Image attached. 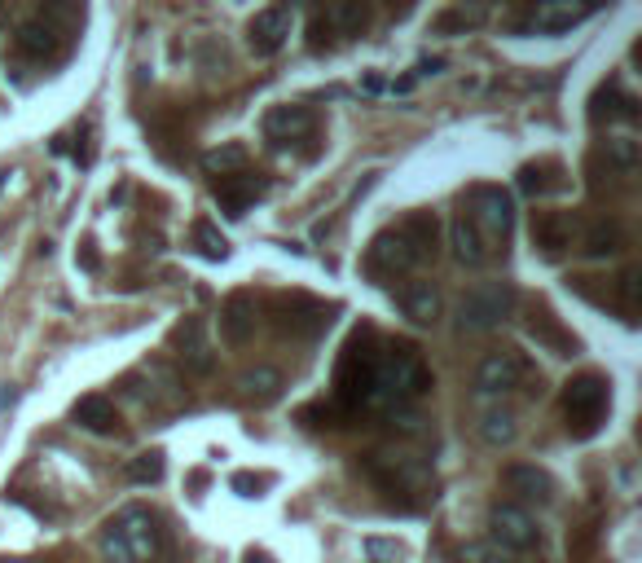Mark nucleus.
I'll return each instance as SVG.
<instances>
[{
	"instance_id": "obj_1",
	"label": "nucleus",
	"mask_w": 642,
	"mask_h": 563,
	"mask_svg": "<svg viewBox=\"0 0 642 563\" xmlns=\"http://www.w3.org/2000/svg\"><path fill=\"white\" fill-rule=\"evenodd\" d=\"M431 388V370L423 366V357H418L409 344L401 348H387L379 352V361H374V379H370V410H396V405H409L418 401V396H427Z\"/></svg>"
},
{
	"instance_id": "obj_2",
	"label": "nucleus",
	"mask_w": 642,
	"mask_h": 563,
	"mask_svg": "<svg viewBox=\"0 0 642 563\" xmlns=\"http://www.w3.org/2000/svg\"><path fill=\"white\" fill-rule=\"evenodd\" d=\"M462 220H467L471 234L480 238L484 256L489 260L506 256V242H511V229H515V203L502 185H489V181L471 185V190L462 194Z\"/></svg>"
},
{
	"instance_id": "obj_3",
	"label": "nucleus",
	"mask_w": 642,
	"mask_h": 563,
	"mask_svg": "<svg viewBox=\"0 0 642 563\" xmlns=\"http://www.w3.org/2000/svg\"><path fill=\"white\" fill-rule=\"evenodd\" d=\"M102 550L115 563H154L163 550V528L159 515L146 506H124L102 533Z\"/></svg>"
},
{
	"instance_id": "obj_4",
	"label": "nucleus",
	"mask_w": 642,
	"mask_h": 563,
	"mask_svg": "<svg viewBox=\"0 0 642 563\" xmlns=\"http://www.w3.org/2000/svg\"><path fill=\"white\" fill-rule=\"evenodd\" d=\"M374 361H379V352H374V330L370 326L352 330V339L343 344L339 366H335V401L343 410H361V405L370 401Z\"/></svg>"
},
{
	"instance_id": "obj_5",
	"label": "nucleus",
	"mask_w": 642,
	"mask_h": 563,
	"mask_svg": "<svg viewBox=\"0 0 642 563\" xmlns=\"http://www.w3.org/2000/svg\"><path fill=\"white\" fill-rule=\"evenodd\" d=\"M515 304H519V295H515L511 282H480V286H471V291L462 295V304H458V330H462V335H484V330L502 326L506 317L515 313Z\"/></svg>"
},
{
	"instance_id": "obj_6",
	"label": "nucleus",
	"mask_w": 642,
	"mask_h": 563,
	"mask_svg": "<svg viewBox=\"0 0 642 563\" xmlns=\"http://www.w3.org/2000/svg\"><path fill=\"white\" fill-rule=\"evenodd\" d=\"M563 418L577 440H590L607 418V379L603 374H577L563 383Z\"/></svg>"
},
{
	"instance_id": "obj_7",
	"label": "nucleus",
	"mask_w": 642,
	"mask_h": 563,
	"mask_svg": "<svg viewBox=\"0 0 642 563\" xmlns=\"http://www.w3.org/2000/svg\"><path fill=\"white\" fill-rule=\"evenodd\" d=\"M418 264H427V260L401 225L374 234V242L365 247V273H370L374 282H396V278H405V273H414Z\"/></svg>"
},
{
	"instance_id": "obj_8",
	"label": "nucleus",
	"mask_w": 642,
	"mask_h": 563,
	"mask_svg": "<svg viewBox=\"0 0 642 563\" xmlns=\"http://www.w3.org/2000/svg\"><path fill=\"white\" fill-rule=\"evenodd\" d=\"M361 471L383 493H423L431 484V471L418 458H405V454H365Z\"/></svg>"
},
{
	"instance_id": "obj_9",
	"label": "nucleus",
	"mask_w": 642,
	"mask_h": 563,
	"mask_svg": "<svg viewBox=\"0 0 642 563\" xmlns=\"http://www.w3.org/2000/svg\"><path fill=\"white\" fill-rule=\"evenodd\" d=\"M489 528H493V550H511V555H528V550L541 546V528L537 520L524 511L519 502H497L489 511Z\"/></svg>"
},
{
	"instance_id": "obj_10",
	"label": "nucleus",
	"mask_w": 642,
	"mask_h": 563,
	"mask_svg": "<svg viewBox=\"0 0 642 563\" xmlns=\"http://www.w3.org/2000/svg\"><path fill=\"white\" fill-rule=\"evenodd\" d=\"M273 326H278V335L313 339L330 326V308L317 304L313 295H282L278 308H273Z\"/></svg>"
},
{
	"instance_id": "obj_11",
	"label": "nucleus",
	"mask_w": 642,
	"mask_h": 563,
	"mask_svg": "<svg viewBox=\"0 0 642 563\" xmlns=\"http://www.w3.org/2000/svg\"><path fill=\"white\" fill-rule=\"evenodd\" d=\"M528 383V361L511 348H497L475 366V392L480 396H506Z\"/></svg>"
},
{
	"instance_id": "obj_12",
	"label": "nucleus",
	"mask_w": 642,
	"mask_h": 563,
	"mask_svg": "<svg viewBox=\"0 0 642 563\" xmlns=\"http://www.w3.org/2000/svg\"><path fill=\"white\" fill-rule=\"evenodd\" d=\"M172 348H176V357H181V366L190 374H212L216 370V352H212V344H207V322L203 317H185V322H176Z\"/></svg>"
},
{
	"instance_id": "obj_13",
	"label": "nucleus",
	"mask_w": 642,
	"mask_h": 563,
	"mask_svg": "<svg viewBox=\"0 0 642 563\" xmlns=\"http://www.w3.org/2000/svg\"><path fill=\"white\" fill-rule=\"evenodd\" d=\"M524 326H528V335L537 339V348H546L550 357H577V352H581V339L572 335V330L563 326L555 313H550V304H533V308H528V322Z\"/></svg>"
},
{
	"instance_id": "obj_14",
	"label": "nucleus",
	"mask_w": 642,
	"mask_h": 563,
	"mask_svg": "<svg viewBox=\"0 0 642 563\" xmlns=\"http://www.w3.org/2000/svg\"><path fill=\"white\" fill-rule=\"evenodd\" d=\"M291 9L286 5H269V9H260L256 18L247 22V44H251V53L256 58H273V53L286 44V36H291Z\"/></svg>"
},
{
	"instance_id": "obj_15",
	"label": "nucleus",
	"mask_w": 642,
	"mask_h": 563,
	"mask_svg": "<svg viewBox=\"0 0 642 563\" xmlns=\"http://www.w3.org/2000/svg\"><path fill=\"white\" fill-rule=\"evenodd\" d=\"M528 234H533V247L541 251L546 260H559L563 251L577 242V220L568 212H533V225H528Z\"/></svg>"
},
{
	"instance_id": "obj_16",
	"label": "nucleus",
	"mask_w": 642,
	"mask_h": 563,
	"mask_svg": "<svg viewBox=\"0 0 642 563\" xmlns=\"http://www.w3.org/2000/svg\"><path fill=\"white\" fill-rule=\"evenodd\" d=\"M212 194H216L220 212L238 220V216L251 212V203H256V198L269 194V181H264V176H251V172H234V176H220V181L212 185Z\"/></svg>"
},
{
	"instance_id": "obj_17",
	"label": "nucleus",
	"mask_w": 642,
	"mask_h": 563,
	"mask_svg": "<svg viewBox=\"0 0 642 563\" xmlns=\"http://www.w3.org/2000/svg\"><path fill=\"white\" fill-rule=\"evenodd\" d=\"M256 295L251 291H234L225 304H220V339L229 348H242L251 335H256Z\"/></svg>"
},
{
	"instance_id": "obj_18",
	"label": "nucleus",
	"mask_w": 642,
	"mask_h": 563,
	"mask_svg": "<svg viewBox=\"0 0 642 563\" xmlns=\"http://www.w3.org/2000/svg\"><path fill=\"white\" fill-rule=\"evenodd\" d=\"M313 110L308 106H273L269 115H264V137L273 141V146H295V141H308L313 137Z\"/></svg>"
},
{
	"instance_id": "obj_19",
	"label": "nucleus",
	"mask_w": 642,
	"mask_h": 563,
	"mask_svg": "<svg viewBox=\"0 0 642 563\" xmlns=\"http://www.w3.org/2000/svg\"><path fill=\"white\" fill-rule=\"evenodd\" d=\"M638 115H642L638 97L625 93V88L616 84V80H607V84L594 88V97H590V124H616V119L634 124Z\"/></svg>"
},
{
	"instance_id": "obj_20",
	"label": "nucleus",
	"mask_w": 642,
	"mask_h": 563,
	"mask_svg": "<svg viewBox=\"0 0 642 563\" xmlns=\"http://www.w3.org/2000/svg\"><path fill=\"white\" fill-rule=\"evenodd\" d=\"M577 242H581V251L590 260H607V256H621V251L629 247V229L616 216H599V220H590V225L581 229Z\"/></svg>"
},
{
	"instance_id": "obj_21",
	"label": "nucleus",
	"mask_w": 642,
	"mask_h": 563,
	"mask_svg": "<svg viewBox=\"0 0 642 563\" xmlns=\"http://www.w3.org/2000/svg\"><path fill=\"white\" fill-rule=\"evenodd\" d=\"M519 194L528 198H550V194H563L568 190V168L559 159H537V163H524L515 176Z\"/></svg>"
},
{
	"instance_id": "obj_22",
	"label": "nucleus",
	"mask_w": 642,
	"mask_h": 563,
	"mask_svg": "<svg viewBox=\"0 0 642 563\" xmlns=\"http://www.w3.org/2000/svg\"><path fill=\"white\" fill-rule=\"evenodd\" d=\"M502 484H506V493H515V498H524V502H555V480L546 476L541 467H533V462H511V467L502 471Z\"/></svg>"
},
{
	"instance_id": "obj_23",
	"label": "nucleus",
	"mask_w": 642,
	"mask_h": 563,
	"mask_svg": "<svg viewBox=\"0 0 642 563\" xmlns=\"http://www.w3.org/2000/svg\"><path fill=\"white\" fill-rule=\"evenodd\" d=\"M396 308L418 326H431L440 317V291L431 282H401L396 286Z\"/></svg>"
},
{
	"instance_id": "obj_24",
	"label": "nucleus",
	"mask_w": 642,
	"mask_h": 563,
	"mask_svg": "<svg viewBox=\"0 0 642 563\" xmlns=\"http://www.w3.org/2000/svg\"><path fill=\"white\" fill-rule=\"evenodd\" d=\"M14 44H18V53L22 58H53V53L62 49V31L58 27H49L40 14L36 18H27V22H18V31H14Z\"/></svg>"
},
{
	"instance_id": "obj_25",
	"label": "nucleus",
	"mask_w": 642,
	"mask_h": 563,
	"mask_svg": "<svg viewBox=\"0 0 642 563\" xmlns=\"http://www.w3.org/2000/svg\"><path fill=\"white\" fill-rule=\"evenodd\" d=\"M594 18L590 5H568V0H555V5H533L528 9V27L546 31V36H559V31H572L577 22Z\"/></svg>"
},
{
	"instance_id": "obj_26",
	"label": "nucleus",
	"mask_w": 642,
	"mask_h": 563,
	"mask_svg": "<svg viewBox=\"0 0 642 563\" xmlns=\"http://www.w3.org/2000/svg\"><path fill=\"white\" fill-rule=\"evenodd\" d=\"M612 304H616V313H621L625 326H638V313H642V269L638 264H625V269L616 273Z\"/></svg>"
},
{
	"instance_id": "obj_27",
	"label": "nucleus",
	"mask_w": 642,
	"mask_h": 563,
	"mask_svg": "<svg viewBox=\"0 0 642 563\" xmlns=\"http://www.w3.org/2000/svg\"><path fill=\"white\" fill-rule=\"evenodd\" d=\"M71 418L84 427V432H93V436H110L119 427V414H115V405L106 401V396H80L75 401V410Z\"/></svg>"
},
{
	"instance_id": "obj_28",
	"label": "nucleus",
	"mask_w": 642,
	"mask_h": 563,
	"mask_svg": "<svg viewBox=\"0 0 642 563\" xmlns=\"http://www.w3.org/2000/svg\"><path fill=\"white\" fill-rule=\"evenodd\" d=\"M599 159L616 176H625V181H629V176L638 172V163H642V146H638V137H607L603 150H599Z\"/></svg>"
},
{
	"instance_id": "obj_29",
	"label": "nucleus",
	"mask_w": 642,
	"mask_h": 563,
	"mask_svg": "<svg viewBox=\"0 0 642 563\" xmlns=\"http://www.w3.org/2000/svg\"><path fill=\"white\" fill-rule=\"evenodd\" d=\"M238 388H242V396H247V401L269 405V401H278V396H282V370H273V366H256V370L242 374Z\"/></svg>"
},
{
	"instance_id": "obj_30",
	"label": "nucleus",
	"mask_w": 642,
	"mask_h": 563,
	"mask_svg": "<svg viewBox=\"0 0 642 563\" xmlns=\"http://www.w3.org/2000/svg\"><path fill=\"white\" fill-rule=\"evenodd\" d=\"M370 5H361V0H348V5H335V9H326V22H330V31L343 40H352V36H361L365 27H370Z\"/></svg>"
},
{
	"instance_id": "obj_31",
	"label": "nucleus",
	"mask_w": 642,
	"mask_h": 563,
	"mask_svg": "<svg viewBox=\"0 0 642 563\" xmlns=\"http://www.w3.org/2000/svg\"><path fill=\"white\" fill-rule=\"evenodd\" d=\"M203 172L207 176H234V172H247V146L242 141H225V146H216V150H207L203 154Z\"/></svg>"
},
{
	"instance_id": "obj_32",
	"label": "nucleus",
	"mask_w": 642,
	"mask_h": 563,
	"mask_svg": "<svg viewBox=\"0 0 642 563\" xmlns=\"http://www.w3.org/2000/svg\"><path fill=\"white\" fill-rule=\"evenodd\" d=\"M449 247H453V260L467 264V269H480V264H489V256H484V247H480V238L471 234V225H467L462 216L449 225Z\"/></svg>"
},
{
	"instance_id": "obj_33",
	"label": "nucleus",
	"mask_w": 642,
	"mask_h": 563,
	"mask_svg": "<svg viewBox=\"0 0 642 563\" xmlns=\"http://www.w3.org/2000/svg\"><path fill=\"white\" fill-rule=\"evenodd\" d=\"M515 436H519V427H515V414H511V410H484V414H480V440H484V445L506 449Z\"/></svg>"
},
{
	"instance_id": "obj_34",
	"label": "nucleus",
	"mask_w": 642,
	"mask_h": 563,
	"mask_svg": "<svg viewBox=\"0 0 642 563\" xmlns=\"http://www.w3.org/2000/svg\"><path fill=\"white\" fill-rule=\"evenodd\" d=\"M190 242H194L198 256H207V260H229V238L220 234L212 220H198V225L190 229Z\"/></svg>"
},
{
	"instance_id": "obj_35",
	"label": "nucleus",
	"mask_w": 642,
	"mask_h": 563,
	"mask_svg": "<svg viewBox=\"0 0 642 563\" xmlns=\"http://www.w3.org/2000/svg\"><path fill=\"white\" fill-rule=\"evenodd\" d=\"M594 550H599V520H585V524L572 528V537H568V559L572 563H590Z\"/></svg>"
},
{
	"instance_id": "obj_36",
	"label": "nucleus",
	"mask_w": 642,
	"mask_h": 563,
	"mask_svg": "<svg viewBox=\"0 0 642 563\" xmlns=\"http://www.w3.org/2000/svg\"><path fill=\"white\" fill-rule=\"evenodd\" d=\"M480 18H484V9H445V14L431 18V31H436V36H458V31L475 27Z\"/></svg>"
},
{
	"instance_id": "obj_37",
	"label": "nucleus",
	"mask_w": 642,
	"mask_h": 563,
	"mask_svg": "<svg viewBox=\"0 0 642 563\" xmlns=\"http://www.w3.org/2000/svg\"><path fill=\"white\" fill-rule=\"evenodd\" d=\"M163 449H150V454H137L128 462V480H137V484H159L163 480Z\"/></svg>"
},
{
	"instance_id": "obj_38",
	"label": "nucleus",
	"mask_w": 642,
	"mask_h": 563,
	"mask_svg": "<svg viewBox=\"0 0 642 563\" xmlns=\"http://www.w3.org/2000/svg\"><path fill=\"white\" fill-rule=\"evenodd\" d=\"M330 44H335V31H330L326 14H313V22H308V49L321 53V49H330Z\"/></svg>"
},
{
	"instance_id": "obj_39",
	"label": "nucleus",
	"mask_w": 642,
	"mask_h": 563,
	"mask_svg": "<svg viewBox=\"0 0 642 563\" xmlns=\"http://www.w3.org/2000/svg\"><path fill=\"white\" fill-rule=\"evenodd\" d=\"M458 563H506L489 542H467L458 550Z\"/></svg>"
},
{
	"instance_id": "obj_40",
	"label": "nucleus",
	"mask_w": 642,
	"mask_h": 563,
	"mask_svg": "<svg viewBox=\"0 0 642 563\" xmlns=\"http://www.w3.org/2000/svg\"><path fill=\"white\" fill-rule=\"evenodd\" d=\"M229 489H234L238 498H260L264 476H251V471H234V476H229Z\"/></svg>"
},
{
	"instance_id": "obj_41",
	"label": "nucleus",
	"mask_w": 642,
	"mask_h": 563,
	"mask_svg": "<svg viewBox=\"0 0 642 563\" xmlns=\"http://www.w3.org/2000/svg\"><path fill=\"white\" fill-rule=\"evenodd\" d=\"M75 260H80L88 273H97V251H93V242H84V247H80V256H75Z\"/></svg>"
},
{
	"instance_id": "obj_42",
	"label": "nucleus",
	"mask_w": 642,
	"mask_h": 563,
	"mask_svg": "<svg viewBox=\"0 0 642 563\" xmlns=\"http://www.w3.org/2000/svg\"><path fill=\"white\" fill-rule=\"evenodd\" d=\"M365 550H370L374 559H383V555H396V542H365Z\"/></svg>"
},
{
	"instance_id": "obj_43",
	"label": "nucleus",
	"mask_w": 642,
	"mask_h": 563,
	"mask_svg": "<svg viewBox=\"0 0 642 563\" xmlns=\"http://www.w3.org/2000/svg\"><path fill=\"white\" fill-rule=\"evenodd\" d=\"M436 71H445V62H440V58H423V62H418V75H436Z\"/></svg>"
},
{
	"instance_id": "obj_44",
	"label": "nucleus",
	"mask_w": 642,
	"mask_h": 563,
	"mask_svg": "<svg viewBox=\"0 0 642 563\" xmlns=\"http://www.w3.org/2000/svg\"><path fill=\"white\" fill-rule=\"evenodd\" d=\"M247 563H273L269 555H247Z\"/></svg>"
},
{
	"instance_id": "obj_45",
	"label": "nucleus",
	"mask_w": 642,
	"mask_h": 563,
	"mask_svg": "<svg viewBox=\"0 0 642 563\" xmlns=\"http://www.w3.org/2000/svg\"><path fill=\"white\" fill-rule=\"evenodd\" d=\"M0 563H27V559H9V555H0Z\"/></svg>"
},
{
	"instance_id": "obj_46",
	"label": "nucleus",
	"mask_w": 642,
	"mask_h": 563,
	"mask_svg": "<svg viewBox=\"0 0 642 563\" xmlns=\"http://www.w3.org/2000/svg\"><path fill=\"white\" fill-rule=\"evenodd\" d=\"M5 185H9V172H0V190H5Z\"/></svg>"
}]
</instances>
